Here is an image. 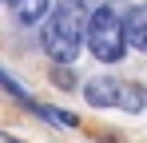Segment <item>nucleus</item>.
<instances>
[{
    "label": "nucleus",
    "instance_id": "f257e3e1",
    "mask_svg": "<svg viewBox=\"0 0 147 143\" xmlns=\"http://www.w3.org/2000/svg\"><path fill=\"white\" fill-rule=\"evenodd\" d=\"M88 24H92V12L84 8V0H60L40 32L44 52L56 64H72L80 56V48L88 44Z\"/></svg>",
    "mask_w": 147,
    "mask_h": 143
},
{
    "label": "nucleus",
    "instance_id": "f03ea898",
    "mask_svg": "<svg viewBox=\"0 0 147 143\" xmlns=\"http://www.w3.org/2000/svg\"><path fill=\"white\" fill-rule=\"evenodd\" d=\"M88 48L103 64L123 60V52H127V16H119L111 4H99L92 12V24H88Z\"/></svg>",
    "mask_w": 147,
    "mask_h": 143
},
{
    "label": "nucleus",
    "instance_id": "7ed1b4c3",
    "mask_svg": "<svg viewBox=\"0 0 147 143\" xmlns=\"http://www.w3.org/2000/svg\"><path fill=\"white\" fill-rule=\"evenodd\" d=\"M84 99L92 107H115V111H143L147 107V88L135 80L119 76H96L84 84Z\"/></svg>",
    "mask_w": 147,
    "mask_h": 143
},
{
    "label": "nucleus",
    "instance_id": "20e7f679",
    "mask_svg": "<svg viewBox=\"0 0 147 143\" xmlns=\"http://www.w3.org/2000/svg\"><path fill=\"white\" fill-rule=\"evenodd\" d=\"M52 0H8V12H12V20L20 24V28H32V24H40L48 16Z\"/></svg>",
    "mask_w": 147,
    "mask_h": 143
},
{
    "label": "nucleus",
    "instance_id": "39448f33",
    "mask_svg": "<svg viewBox=\"0 0 147 143\" xmlns=\"http://www.w3.org/2000/svg\"><path fill=\"white\" fill-rule=\"evenodd\" d=\"M127 44L147 52V4H135L127 12Z\"/></svg>",
    "mask_w": 147,
    "mask_h": 143
},
{
    "label": "nucleus",
    "instance_id": "423d86ee",
    "mask_svg": "<svg viewBox=\"0 0 147 143\" xmlns=\"http://www.w3.org/2000/svg\"><path fill=\"white\" fill-rule=\"evenodd\" d=\"M36 111L48 119V123H56V127H76V123H80L72 111H60V107H36Z\"/></svg>",
    "mask_w": 147,
    "mask_h": 143
},
{
    "label": "nucleus",
    "instance_id": "0eeeda50",
    "mask_svg": "<svg viewBox=\"0 0 147 143\" xmlns=\"http://www.w3.org/2000/svg\"><path fill=\"white\" fill-rule=\"evenodd\" d=\"M0 143H24V139H16V135H4V139H0Z\"/></svg>",
    "mask_w": 147,
    "mask_h": 143
}]
</instances>
